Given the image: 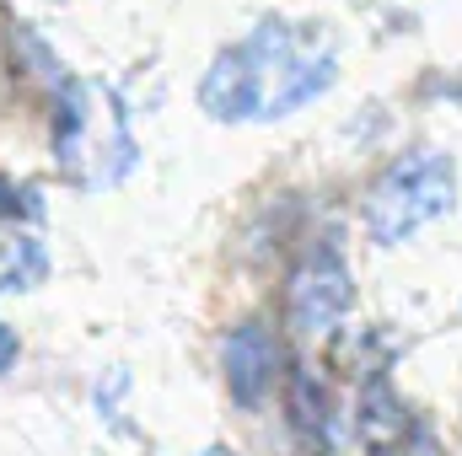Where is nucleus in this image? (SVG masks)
Instances as JSON below:
<instances>
[{"label": "nucleus", "instance_id": "nucleus-10", "mask_svg": "<svg viewBox=\"0 0 462 456\" xmlns=\"http://www.w3.org/2000/svg\"><path fill=\"white\" fill-rule=\"evenodd\" d=\"M199 456H242V451H231V446H210V451H199Z\"/></svg>", "mask_w": 462, "mask_h": 456}, {"label": "nucleus", "instance_id": "nucleus-6", "mask_svg": "<svg viewBox=\"0 0 462 456\" xmlns=\"http://www.w3.org/2000/svg\"><path fill=\"white\" fill-rule=\"evenodd\" d=\"M285 414H291V430L301 435L307 451H318V456L334 451V403H328V387L312 370H291V381H285Z\"/></svg>", "mask_w": 462, "mask_h": 456}, {"label": "nucleus", "instance_id": "nucleus-3", "mask_svg": "<svg viewBox=\"0 0 462 456\" xmlns=\"http://www.w3.org/2000/svg\"><path fill=\"white\" fill-rule=\"evenodd\" d=\"M355 306V285L339 252H312L307 263H296L291 285H285V323L307 339H323L345 323Z\"/></svg>", "mask_w": 462, "mask_h": 456}, {"label": "nucleus", "instance_id": "nucleus-2", "mask_svg": "<svg viewBox=\"0 0 462 456\" xmlns=\"http://www.w3.org/2000/svg\"><path fill=\"white\" fill-rule=\"evenodd\" d=\"M457 205V167L441 150H409L398 156L365 194V226L382 247L409 242L414 231H425L430 221L452 215Z\"/></svg>", "mask_w": 462, "mask_h": 456}, {"label": "nucleus", "instance_id": "nucleus-5", "mask_svg": "<svg viewBox=\"0 0 462 456\" xmlns=\"http://www.w3.org/2000/svg\"><path fill=\"white\" fill-rule=\"evenodd\" d=\"M280 339H274V328L269 323H242V328H231L226 343H221V365H226V387L231 397L242 403V408H258L263 397H269V387H274V376H280Z\"/></svg>", "mask_w": 462, "mask_h": 456}, {"label": "nucleus", "instance_id": "nucleus-9", "mask_svg": "<svg viewBox=\"0 0 462 456\" xmlns=\"http://www.w3.org/2000/svg\"><path fill=\"white\" fill-rule=\"evenodd\" d=\"M16 354H22V339H16V328H5V323H0V376L16 365Z\"/></svg>", "mask_w": 462, "mask_h": 456}, {"label": "nucleus", "instance_id": "nucleus-1", "mask_svg": "<svg viewBox=\"0 0 462 456\" xmlns=\"http://www.w3.org/2000/svg\"><path fill=\"white\" fill-rule=\"evenodd\" d=\"M334 54L307 49L285 22H263L253 38H242L236 49H226L205 87L199 103L205 114L221 123H242V118H285L291 108L323 97L334 87Z\"/></svg>", "mask_w": 462, "mask_h": 456}, {"label": "nucleus", "instance_id": "nucleus-4", "mask_svg": "<svg viewBox=\"0 0 462 456\" xmlns=\"http://www.w3.org/2000/svg\"><path fill=\"white\" fill-rule=\"evenodd\" d=\"M355 435L365 456H436V441L425 435V424L403 408V397L393 392V381L376 370L360 397H355Z\"/></svg>", "mask_w": 462, "mask_h": 456}, {"label": "nucleus", "instance_id": "nucleus-7", "mask_svg": "<svg viewBox=\"0 0 462 456\" xmlns=\"http://www.w3.org/2000/svg\"><path fill=\"white\" fill-rule=\"evenodd\" d=\"M43 274H49V258H43V247H38L32 236H11V242H0V296H11V290H32Z\"/></svg>", "mask_w": 462, "mask_h": 456}, {"label": "nucleus", "instance_id": "nucleus-8", "mask_svg": "<svg viewBox=\"0 0 462 456\" xmlns=\"http://www.w3.org/2000/svg\"><path fill=\"white\" fill-rule=\"evenodd\" d=\"M0 215H5V221H16V215L32 221V215H38V194H32V188H16V183L0 178Z\"/></svg>", "mask_w": 462, "mask_h": 456}]
</instances>
